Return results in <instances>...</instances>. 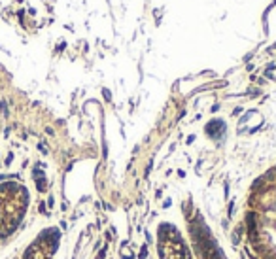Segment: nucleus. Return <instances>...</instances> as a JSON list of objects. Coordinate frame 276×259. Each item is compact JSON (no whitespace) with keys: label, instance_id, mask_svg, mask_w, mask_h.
<instances>
[{"label":"nucleus","instance_id":"obj_1","mask_svg":"<svg viewBox=\"0 0 276 259\" xmlns=\"http://www.w3.org/2000/svg\"><path fill=\"white\" fill-rule=\"evenodd\" d=\"M0 110H2V114H4V115H8V106H6V102H4V100L0 102Z\"/></svg>","mask_w":276,"mask_h":259}]
</instances>
